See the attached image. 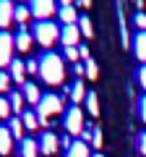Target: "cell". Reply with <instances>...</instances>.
<instances>
[{"label": "cell", "mask_w": 146, "mask_h": 157, "mask_svg": "<svg viewBox=\"0 0 146 157\" xmlns=\"http://www.w3.org/2000/svg\"><path fill=\"white\" fill-rule=\"evenodd\" d=\"M97 76H99V68H97V63L89 58V60H86V78H97Z\"/></svg>", "instance_id": "obj_28"}, {"label": "cell", "mask_w": 146, "mask_h": 157, "mask_svg": "<svg viewBox=\"0 0 146 157\" xmlns=\"http://www.w3.org/2000/svg\"><path fill=\"white\" fill-rule=\"evenodd\" d=\"M65 6H73V0H60V8H65Z\"/></svg>", "instance_id": "obj_37"}, {"label": "cell", "mask_w": 146, "mask_h": 157, "mask_svg": "<svg viewBox=\"0 0 146 157\" xmlns=\"http://www.w3.org/2000/svg\"><path fill=\"white\" fill-rule=\"evenodd\" d=\"M91 144H94L97 149L102 147V131H99V128H94V136H91Z\"/></svg>", "instance_id": "obj_31"}, {"label": "cell", "mask_w": 146, "mask_h": 157, "mask_svg": "<svg viewBox=\"0 0 146 157\" xmlns=\"http://www.w3.org/2000/svg\"><path fill=\"white\" fill-rule=\"evenodd\" d=\"M21 121H24V126H26L29 131H37V128H39V123H42L39 115L31 113V110H24V113H21Z\"/></svg>", "instance_id": "obj_18"}, {"label": "cell", "mask_w": 146, "mask_h": 157, "mask_svg": "<svg viewBox=\"0 0 146 157\" xmlns=\"http://www.w3.org/2000/svg\"><path fill=\"white\" fill-rule=\"evenodd\" d=\"M86 94H89V92H86L84 81H81V78H78V81H76V84L71 86V100L76 102V105H78V102H84V100H86Z\"/></svg>", "instance_id": "obj_19"}, {"label": "cell", "mask_w": 146, "mask_h": 157, "mask_svg": "<svg viewBox=\"0 0 146 157\" xmlns=\"http://www.w3.org/2000/svg\"><path fill=\"white\" fill-rule=\"evenodd\" d=\"M136 26L141 32H146V13H136Z\"/></svg>", "instance_id": "obj_29"}, {"label": "cell", "mask_w": 146, "mask_h": 157, "mask_svg": "<svg viewBox=\"0 0 146 157\" xmlns=\"http://www.w3.org/2000/svg\"><path fill=\"white\" fill-rule=\"evenodd\" d=\"M21 157H39V141L21 139Z\"/></svg>", "instance_id": "obj_17"}, {"label": "cell", "mask_w": 146, "mask_h": 157, "mask_svg": "<svg viewBox=\"0 0 146 157\" xmlns=\"http://www.w3.org/2000/svg\"><path fill=\"white\" fill-rule=\"evenodd\" d=\"M57 149H60V139H57V134H52V131H45L39 139V152L47 157L57 155Z\"/></svg>", "instance_id": "obj_7"}, {"label": "cell", "mask_w": 146, "mask_h": 157, "mask_svg": "<svg viewBox=\"0 0 146 157\" xmlns=\"http://www.w3.org/2000/svg\"><path fill=\"white\" fill-rule=\"evenodd\" d=\"M138 84H141V86L146 89V63H144V66L138 68Z\"/></svg>", "instance_id": "obj_33"}, {"label": "cell", "mask_w": 146, "mask_h": 157, "mask_svg": "<svg viewBox=\"0 0 146 157\" xmlns=\"http://www.w3.org/2000/svg\"><path fill=\"white\" fill-rule=\"evenodd\" d=\"M8 128H11V134H13V139H21L24 136V121H21V115H13L11 121H8Z\"/></svg>", "instance_id": "obj_20"}, {"label": "cell", "mask_w": 146, "mask_h": 157, "mask_svg": "<svg viewBox=\"0 0 146 157\" xmlns=\"http://www.w3.org/2000/svg\"><path fill=\"white\" fill-rule=\"evenodd\" d=\"M34 39H37L42 47H52L57 39H60V26H55L52 21H37V26H34Z\"/></svg>", "instance_id": "obj_3"}, {"label": "cell", "mask_w": 146, "mask_h": 157, "mask_svg": "<svg viewBox=\"0 0 146 157\" xmlns=\"http://www.w3.org/2000/svg\"><path fill=\"white\" fill-rule=\"evenodd\" d=\"M81 50V58H84V60H89V47H78Z\"/></svg>", "instance_id": "obj_36"}, {"label": "cell", "mask_w": 146, "mask_h": 157, "mask_svg": "<svg viewBox=\"0 0 146 157\" xmlns=\"http://www.w3.org/2000/svg\"><path fill=\"white\" fill-rule=\"evenodd\" d=\"M138 152L146 157V134H138Z\"/></svg>", "instance_id": "obj_34"}, {"label": "cell", "mask_w": 146, "mask_h": 157, "mask_svg": "<svg viewBox=\"0 0 146 157\" xmlns=\"http://www.w3.org/2000/svg\"><path fill=\"white\" fill-rule=\"evenodd\" d=\"M78 39H81L78 24H68V26L60 29V42H63V47H76V45H78Z\"/></svg>", "instance_id": "obj_8"}, {"label": "cell", "mask_w": 146, "mask_h": 157, "mask_svg": "<svg viewBox=\"0 0 146 157\" xmlns=\"http://www.w3.org/2000/svg\"><path fill=\"white\" fill-rule=\"evenodd\" d=\"M8 102H11V107H13V113L16 115H21L24 113V92H11V97H8Z\"/></svg>", "instance_id": "obj_21"}, {"label": "cell", "mask_w": 146, "mask_h": 157, "mask_svg": "<svg viewBox=\"0 0 146 157\" xmlns=\"http://www.w3.org/2000/svg\"><path fill=\"white\" fill-rule=\"evenodd\" d=\"M13 42H16V50L29 52V50H31V42H34V34H29V29L21 26L16 34H13Z\"/></svg>", "instance_id": "obj_10"}, {"label": "cell", "mask_w": 146, "mask_h": 157, "mask_svg": "<svg viewBox=\"0 0 146 157\" xmlns=\"http://www.w3.org/2000/svg\"><path fill=\"white\" fill-rule=\"evenodd\" d=\"M57 13H60V21L63 26H68V24H78V11H76V6H65V8H57Z\"/></svg>", "instance_id": "obj_15"}, {"label": "cell", "mask_w": 146, "mask_h": 157, "mask_svg": "<svg viewBox=\"0 0 146 157\" xmlns=\"http://www.w3.org/2000/svg\"><path fill=\"white\" fill-rule=\"evenodd\" d=\"M68 157H94V152H91V147L86 144V141H73L71 149H68Z\"/></svg>", "instance_id": "obj_13"}, {"label": "cell", "mask_w": 146, "mask_h": 157, "mask_svg": "<svg viewBox=\"0 0 146 157\" xmlns=\"http://www.w3.org/2000/svg\"><path fill=\"white\" fill-rule=\"evenodd\" d=\"M94 157H104V155H99V152H94Z\"/></svg>", "instance_id": "obj_39"}, {"label": "cell", "mask_w": 146, "mask_h": 157, "mask_svg": "<svg viewBox=\"0 0 146 157\" xmlns=\"http://www.w3.org/2000/svg\"><path fill=\"white\" fill-rule=\"evenodd\" d=\"M57 113H63V100L55 94V92H47V94H42L39 105H37V115H39L42 123H47L50 118H55Z\"/></svg>", "instance_id": "obj_2"}, {"label": "cell", "mask_w": 146, "mask_h": 157, "mask_svg": "<svg viewBox=\"0 0 146 157\" xmlns=\"http://www.w3.org/2000/svg\"><path fill=\"white\" fill-rule=\"evenodd\" d=\"M13 152V134L8 126H0V157H5Z\"/></svg>", "instance_id": "obj_12"}, {"label": "cell", "mask_w": 146, "mask_h": 157, "mask_svg": "<svg viewBox=\"0 0 146 157\" xmlns=\"http://www.w3.org/2000/svg\"><path fill=\"white\" fill-rule=\"evenodd\" d=\"M13 50H16L13 34L0 32V68H8V66L13 63Z\"/></svg>", "instance_id": "obj_5"}, {"label": "cell", "mask_w": 146, "mask_h": 157, "mask_svg": "<svg viewBox=\"0 0 146 157\" xmlns=\"http://www.w3.org/2000/svg\"><path fill=\"white\" fill-rule=\"evenodd\" d=\"M133 50H136V58L141 63H146V32H138L133 39Z\"/></svg>", "instance_id": "obj_16"}, {"label": "cell", "mask_w": 146, "mask_h": 157, "mask_svg": "<svg viewBox=\"0 0 146 157\" xmlns=\"http://www.w3.org/2000/svg\"><path fill=\"white\" fill-rule=\"evenodd\" d=\"M86 110H89V115H99V100H97V94L94 92H89L86 94Z\"/></svg>", "instance_id": "obj_22"}, {"label": "cell", "mask_w": 146, "mask_h": 157, "mask_svg": "<svg viewBox=\"0 0 146 157\" xmlns=\"http://www.w3.org/2000/svg\"><path fill=\"white\" fill-rule=\"evenodd\" d=\"M0 118H3V121H11L13 118V107H11V102H8V97H3V94H0Z\"/></svg>", "instance_id": "obj_23"}, {"label": "cell", "mask_w": 146, "mask_h": 157, "mask_svg": "<svg viewBox=\"0 0 146 157\" xmlns=\"http://www.w3.org/2000/svg\"><path fill=\"white\" fill-rule=\"evenodd\" d=\"M16 6H13V0H0V29L11 26V21H16Z\"/></svg>", "instance_id": "obj_9"}, {"label": "cell", "mask_w": 146, "mask_h": 157, "mask_svg": "<svg viewBox=\"0 0 146 157\" xmlns=\"http://www.w3.org/2000/svg\"><path fill=\"white\" fill-rule=\"evenodd\" d=\"M84 71H86V68L81 66V63H76V66H73V73H76V76H84Z\"/></svg>", "instance_id": "obj_35"}, {"label": "cell", "mask_w": 146, "mask_h": 157, "mask_svg": "<svg viewBox=\"0 0 146 157\" xmlns=\"http://www.w3.org/2000/svg\"><path fill=\"white\" fill-rule=\"evenodd\" d=\"M39 76L45 84L50 86H57L65 81V63H63V58L57 55V52L47 50L45 55L39 58Z\"/></svg>", "instance_id": "obj_1"}, {"label": "cell", "mask_w": 146, "mask_h": 157, "mask_svg": "<svg viewBox=\"0 0 146 157\" xmlns=\"http://www.w3.org/2000/svg\"><path fill=\"white\" fill-rule=\"evenodd\" d=\"M11 81H13L11 73H8V71H0V92H8V89H11Z\"/></svg>", "instance_id": "obj_27"}, {"label": "cell", "mask_w": 146, "mask_h": 157, "mask_svg": "<svg viewBox=\"0 0 146 157\" xmlns=\"http://www.w3.org/2000/svg\"><path fill=\"white\" fill-rule=\"evenodd\" d=\"M26 73H39V60H29L26 63Z\"/></svg>", "instance_id": "obj_30"}, {"label": "cell", "mask_w": 146, "mask_h": 157, "mask_svg": "<svg viewBox=\"0 0 146 157\" xmlns=\"http://www.w3.org/2000/svg\"><path fill=\"white\" fill-rule=\"evenodd\" d=\"M29 16H31V8H29V6H16V16H13V18H16L21 26L29 21Z\"/></svg>", "instance_id": "obj_24"}, {"label": "cell", "mask_w": 146, "mask_h": 157, "mask_svg": "<svg viewBox=\"0 0 146 157\" xmlns=\"http://www.w3.org/2000/svg\"><path fill=\"white\" fill-rule=\"evenodd\" d=\"M63 55H65V60H73V63L81 60V50L78 47H63Z\"/></svg>", "instance_id": "obj_26"}, {"label": "cell", "mask_w": 146, "mask_h": 157, "mask_svg": "<svg viewBox=\"0 0 146 157\" xmlns=\"http://www.w3.org/2000/svg\"><path fill=\"white\" fill-rule=\"evenodd\" d=\"M29 8H31V16L34 18H39V21H50V16L57 11V3H55V0H31Z\"/></svg>", "instance_id": "obj_6"}, {"label": "cell", "mask_w": 146, "mask_h": 157, "mask_svg": "<svg viewBox=\"0 0 146 157\" xmlns=\"http://www.w3.org/2000/svg\"><path fill=\"white\" fill-rule=\"evenodd\" d=\"M65 131L71 136H81V131H84V110L78 105H73L65 113Z\"/></svg>", "instance_id": "obj_4"}, {"label": "cell", "mask_w": 146, "mask_h": 157, "mask_svg": "<svg viewBox=\"0 0 146 157\" xmlns=\"http://www.w3.org/2000/svg\"><path fill=\"white\" fill-rule=\"evenodd\" d=\"M78 3H81L84 8H89V6H91V0H78Z\"/></svg>", "instance_id": "obj_38"}, {"label": "cell", "mask_w": 146, "mask_h": 157, "mask_svg": "<svg viewBox=\"0 0 146 157\" xmlns=\"http://www.w3.org/2000/svg\"><path fill=\"white\" fill-rule=\"evenodd\" d=\"M8 73H11L13 81H18V84H26V63H21L18 58H13V63L8 66Z\"/></svg>", "instance_id": "obj_11"}, {"label": "cell", "mask_w": 146, "mask_h": 157, "mask_svg": "<svg viewBox=\"0 0 146 157\" xmlns=\"http://www.w3.org/2000/svg\"><path fill=\"white\" fill-rule=\"evenodd\" d=\"M78 29H81L84 37H94V29H91V18L89 16H81L78 18Z\"/></svg>", "instance_id": "obj_25"}, {"label": "cell", "mask_w": 146, "mask_h": 157, "mask_svg": "<svg viewBox=\"0 0 146 157\" xmlns=\"http://www.w3.org/2000/svg\"><path fill=\"white\" fill-rule=\"evenodd\" d=\"M21 92H24V100H26V102H31V105H39L42 94H39V86H37V84L26 81V84L21 86Z\"/></svg>", "instance_id": "obj_14"}, {"label": "cell", "mask_w": 146, "mask_h": 157, "mask_svg": "<svg viewBox=\"0 0 146 157\" xmlns=\"http://www.w3.org/2000/svg\"><path fill=\"white\" fill-rule=\"evenodd\" d=\"M138 113H141V121L146 123V94L141 97V102H138Z\"/></svg>", "instance_id": "obj_32"}]
</instances>
